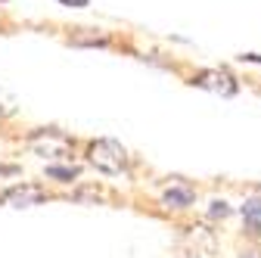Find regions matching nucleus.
Masks as SVG:
<instances>
[{"instance_id":"423d86ee","label":"nucleus","mask_w":261,"mask_h":258,"mask_svg":"<svg viewBox=\"0 0 261 258\" xmlns=\"http://www.w3.org/2000/svg\"><path fill=\"white\" fill-rule=\"evenodd\" d=\"M240 215H243V230L252 240H258L261 237V196H249L240 205Z\"/></svg>"},{"instance_id":"0eeeda50","label":"nucleus","mask_w":261,"mask_h":258,"mask_svg":"<svg viewBox=\"0 0 261 258\" xmlns=\"http://www.w3.org/2000/svg\"><path fill=\"white\" fill-rule=\"evenodd\" d=\"M47 177L50 180H59V184H75L81 177V168L72 165V162H62V165H47Z\"/></svg>"},{"instance_id":"ddd939ff","label":"nucleus","mask_w":261,"mask_h":258,"mask_svg":"<svg viewBox=\"0 0 261 258\" xmlns=\"http://www.w3.org/2000/svg\"><path fill=\"white\" fill-rule=\"evenodd\" d=\"M240 258H261V252H258V249H249V252H243Z\"/></svg>"},{"instance_id":"f03ea898","label":"nucleus","mask_w":261,"mask_h":258,"mask_svg":"<svg viewBox=\"0 0 261 258\" xmlns=\"http://www.w3.org/2000/svg\"><path fill=\"white\" fill-rule=\"evenodd\" d=\"M87 165L93 171H100V174H109V177H118L127 171L130 165V156L127 149L112 140V137H100V140H90L87 143Z\"/></svg>"},{"instance_id":"20e7f679","label":"nucleus","mask_w":261,"mask_h":258,"mask_svg":"<svg viewBox=\"0 0 261 258\" xmlns=\"http://www.w3.org/2000/svg\"><path fill=\"white\" fill-rule=\"evenodd\" d=\"M190 84L199 87V90H208L215 96H237L240 93V81L227 69H202L190 78Z\"/></svg>"},{"instance_id":"9b49d317","label":"nucleus","mask_w":261,"mask_h":258,"mask_svg":"<svg viewBox=\"0 0 261 258\" xmlns=\"http://www.w3.org/2000/svg\"><path fill=\"white\" fill-rule=\"evenodd\" d=\"M19 174V165H4L0 162V177H16Z\"/></svg>"},{"instance_id":"1a4fd4ad","label":"nucleus","mask_w":261,"mask_h":258,"mask_svg":"<svg viewBox=\"0 0 261 258\" xmlns=\"http://www.w3.org/2000/svg\"><path fill=\"white\" fill-rule=\"evenodd\" d=\"M233 215V209H230V202L227 199H212V209H208V218L212 221H227Z\"/></svg>"},{"instance_id":"f8f14e48","label":"nucleus","mask_w":261,"mask_h":258,"mask_svg":"<svg viewBox=\"0 0 261 258\" xmlns=\"http://www.w3.org/2000/svg\"><path fill=\"white\" fill-rule=\"evenodd\" d=\"M240 62H252V66H261V53H240Z\"/></svg>"},{"instance_id":"39448f33","label":"nucleus","mask_w":261,"mask_h":258,"mask_svg":"<svg viewBox=\"0 0 261 258\" xmlns=\"http://www.w3.org/2000/svg\"><path fill=\"white\" fill-rule=\"evenodd\" d=\"M193 202H196V190L187 180H180V177H174L165 190H162V205H165V209L180 212V209H190Z\"/></svg>"},{"instance_id":"6e6552de","label":"nucleus","mask_w":261,"mask_h":258,"mask_svg":"<svg viewBox=\"0 0 261 258\" xmlns=\"http://www.w3.org/2000/svg\"><path fill=\"white\" fill-rule=\"evenodd\" d=\"M69 44H75V47H112V41L106 38V35H75Z\"/></svg>"},{"instance_id":"f257e3e1","label":"nucleus","mask_w":261,"mask_h":258,"mask_svg":"<svg viewBox=\"0 0 261 258\" xmlns=\"http://www.w3.org/2000/svg\"><path fill=\"white\" fill-rule=\"evenodd\" d=\"M25 146L31 156L44 159L50 165H62V162H72V152H75V140L59 131V127H38L25 137Z\"/></svg>"},{"instance_id":"7ed1b4c3","label":"nucleus","mask_w":261,"mask_h":258,"mask_svg":"<svg viewBox=\"0 0 261 258\" xmlns=\"http://www.w3.org/2000/svg\"><path fill=\"white\" fill-rule=\"evenodd\" d=\"M50 199V193L41 187V184H31V180H22V184H13L0 193V202L7 209H35L41 202Z\"/></svg>"},{"instance_id":"9d476101","label":"nucleus","mask_w":261,"mask_h":258,"mask_svg":"<svg viewBox=\"0 0 261 258\" xmlns=\"http://www.w3.org/2000/svg\"><path fill=\"white\" fill-rule=\"evenodd\" d=\"M59 7H72V10H84V7H90V0H56Z\"/></svg>"}]
</instances>
